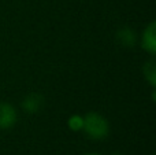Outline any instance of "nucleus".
Returning a JSON list of instances; mask_svg holds the SVG:
<instances>
[{
    "label": "nucleus",
    "mask_w": 156,
    "mask_h": 155,
    "mask_svg": "<svg viewBox=\"0 0 156 155\" xmlns=\"http://www.w3.org/2000/svg\"><path fill=\"white\" fill-rule=\"evenodd\" d=\"M82 129L88 137L93 140H100L108 135V122L104 117L97 113H89L83 117Z\"/></svg>",
    "instance_id": "1"
},
{
    "label": "nucleus",
    "mask_w": 156,
    "mask_h": 155,
    "mask_svg": "<svg viewBox=\"0 0 156 155\" xmlns=\"http://www.w3.org/2000/svg\"><path fill=\"white\" fill-rule=\"evenodd\" d=\"M16 122V111L11 104L0 103V129L11 128Z\"/></svg>",
    "instance_id": "2"
},
{
    "label": "nucleus",
    "mask_w": 156,
    "mask_h": 155,
    "mask_svg": "<svg viewBox=\"0 0 156 155\" xmlns=\"http://www.w3.org/2000/svg\"><path fill=\"white\" fill-rule=\"evenodd\" d=\"M143 48L147 49L149 54L154 55L156 52V25L151 22L143 33Z\"/></svg>",
    "instance_id": "3"
},
{
    "label": "nucleus",
    "mask_w": 156,
    "mask_h": 155,
    "mask_svg": "<svg viewBox=\"0 0 156 155\" xmlns=\"http://www.w3.org/2000/svg\"><path fill=\"white\" fill-rule=\"evenodd\" d=\"M43 104H44V99H43V96L38 95V93H30V95L26 96V98L23 99V102H22V107H23L27 113H30V114L40 111Z\"/></svg>",
    "instance_id": "4"
},
{
    "label": "nucleus",
    "mask_w": 156,
    "mask_h": 155,
    "mask_svg": "<svg viewBox=\"0 0 156 155\" xmlns=\"http://www.w3.org/2000/svg\"><path fill=\"white\" fill-rule=\"evenodd\" d=\"M118 40H119V43H121L122 45L132 47L133 44L136 43V33L133 32L132 29L125 27V29H122V30H119L118 32Z\"/></svg>",
    "instance_id": "5"
},
{
    "label": "nucleus",
    "mask_w": 156,
    "mask_h": 155,
    "mask_svg": "<svg viewBox=\"0 0 156 155\" xmlns=\"http://www.w3.org/2000/svg\"><path fill=\"white\" fill-rule=\"evenodd\" d=\"M144 73H145V78L149 81V84L152 87H155L156 84V65L154 60H149L148 63H145L144 66Z\"/></svg>",
    "instance_id": "6"
},
{
    "label": "nucleus",
    "mask_w": 156,
    "mask_h": 155,
    "mask_svg": "<svg viewBox=\"0 0 156 155\" xmlns=\"http://www.w3.org/2000/svg\"><path fill=\"white\" fill-rule=\"evenodd\" d=\"M69 126L73 131H81L83 126V117H80V115H73V117L69 120Z\"/></svg>",
    "instance_id": "7"
},
{
    "label": "nucleus",
    "mask_w": 156,
    "mask_h": 155,
    "mask_svg": "<svg viewBox=\"0 0 156 155\" xmlns=\"http://www.w3.org/2000/svg\"><path fill=\"white\" fill-rule=\"evenodd\" d=\"M86 155H100V154H96V153H92V154H86Z\"/></svg>",
    "instance_id": "8"
},
{
    "label": "nucleus",
    "mask_w": 156,
    "mask_h": 155,
    "mask_svg": "<svg viewBox=\"0 0 156 155\" xmlns=\"http://www.w3.org/2000/svg\"><path fill=\"white\" fill-rule=\"evenodd\" d=\"M114 155H121V154H114Z\"/></svg>",
    "instance_id": "9"
}]
</instances>
